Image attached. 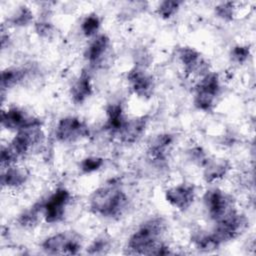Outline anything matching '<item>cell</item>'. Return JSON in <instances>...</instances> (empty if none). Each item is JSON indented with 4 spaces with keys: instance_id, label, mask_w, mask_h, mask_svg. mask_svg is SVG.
I'll return each instance as SVG.
<instances>
[{
    "instance_id": "obj_1",
    "label": "cell",
    "mask_w": 256,
    "mask_h": 256,
    "mask_svg": "<svg viewBox=\"0 0 256 256\" xmlns=\"http://www.w3.org/2000/svg\"><path fill=\"white\" fill-rule=\"evenodd\" d=\"M166 229L167 222L164 218H149L129 237L128 252L140 255H166L170 253L168 246L161 241Z\"/></svg>"
},
{
    "instance_id": "obj_2",
    "label": "cell",
    "mask_w": 256,
    "mask_h": 256,
    "mask_svg": "<svg viewBox=\"0 0 256 256\" xmlns=\"http://www.w3.org/2000/svg\"><path fill=\"white\" fill-rule=\"evenodd\" d=\"M90 211L102 217L121 216L128 206L127 195L116 186H103L96 189L88 199Z\"/></svg>"
},
{
    "instance_id": "obj_3",
    "label": "cell",
    "mask_w": 256,
    "mask_h": 256,
    "mask_svg": "<svg viewBox=\"0 0 256 256\" xmlns=\"http://www.w3.org/2000/svg\"><path fill=\"white\" fill-rule=\"evenodd\" d=\"M220 92V80L216 72H209L201 77L194 89L193 103L201 111H211Z\"/></svg>"
},
{
    "instance_id": "obj_4",
    "label": "cell",
    "mask_w": 256,
    "mask_h": 256,
    "mask_svg": "<svg viewBox=\"0 0 256 256\" xmlns=\"http://www.w3.org/2000/svg\"><path fill=\"white\" fill-rule=\"evenodd\" d=\"M203 202L209 217L215 223L237 212L233 197L219 188L207 190L203 195Z\"/></svg>"
},
{
    "instance_id": "obj_5",
    "label": "cell",
    "mask_w": 256,
    "mask_h": 256,
    "mask_svg": "<svg viewBox=\"0 0 256 256\" xmlns=\"http://www.w3.org/2000/svg\"><path fill=\"white\" fill-rule=\"evenodd\" d=\"M44 139V133L41 127V121L37 119L33 123L20 129L11 140L9 147L18 158L26 155L32 148L41 144Z\"/></svg>"
},
{
    "instance_id": "obj_6",
    "label": "cell",
    "mask_w": 256,
    "mask_h": 256,
    "mask_svg": "<svg viewBox=\"0 0 256 256\" xmlns=\"http://www.w3.org/2000/svg\"><path fill=\"white\" fill-rule=\"evenodd\" d=\"M41 248L48 254L74 255L81 249L80 236L72 231L60 232L44 239Z\"/></svg>"
},
{
    "instance_id": "obj_7",
    "label": "cell",
    "mask_w": 256,
    "mask_h": 256,
    "mask_svg": "<svg viewBox=\"0 0 256 256\" xmlns=\"http://www.w3.org/2000/svg\"><path fill=\"white\" fill-rule=\"evenodd\" d=\"M90 135L88 124L76 116L61 118L55 127V138L62 143H72Z\"/></svg>"
},
{
    "instance_id": "obj_8",
    "label": "cell",
    "mask_w": 256,
    "mask_h": 256,
    "mask_svg": "<svg viewBox=\"0 0 256 256\" xmlns=\"http://www.w3.org/2000/svg\"><path fill=\"white\" fill-rule=\"evenodd\" d=\"M71 200L70 192L65 188H57L45 201H42V215L46 223L60 222L65 215L66 207Z\"/></svg>"
},
{
    "instance_id": "obj_9",
    "label": "cell",
    "mask_w": 256,
    "mask_h": 256,
    "mask_svg": "<svg viewBox=\"0 0 256 256\" xmlns=\"http://www.w3.org/2000/svg\"><path fill=\"white\" fill-rule=\"evenodd\" d=\"M248 219L243 214L235 212L231 216L216 222L211 234L219 245L237 238L247 227Z\"/></svg>"
},
{
    "instance_id": "obj_10",
    "label": "cell",
    "mask_w": 256,
    "mask_h": 256,
    "mask_svg": "<svg viewBox=\"0 0 256 256\" xmlns=\"http://www.w3.org/2000/svg\"><path fill=\"white\" fill-rule=\"evenodd\" d=\"M178 57L188 76L201 78L210 72L208 62L201 56L200 52L192 47H181L178 51Z\"/></svg>"
},
{
    "instance_id": "obj_11",
    "label": "cell",
    "mask_w": 256,
    "mask_h": 256,
    "mask_svg": "<svg viewBox=\"0 0 256 256\" xmlns=\"http://www.w3.org/2000/svg\"><path fill=\"white\" fill-rule=\"evenodd\" d=\"M127 81L133 93L140 98H150L153 94L155 83L151 74L144 67L134 66L127 74Z\"/></svg>"
},
{
    "instance_id": "obj_12",
    "label": "cell",
    "mask_w": 256,
    "mask_h": 256,
    "mask_svg": "<svg viewBox=\"0 0 256 256\" xmlns=\"http://www.w3.org/2000/svg\"><path fill=\"white\" fill-rule=\"evenodd\" d=\"M166 201L179 211L187 210L195 199V186L191 183H181L165 191Z\"/></svg>"
},
{
    "instance_id": "obj_13",
    "label": "cell",
    "mask_w": 256,
    "mask_h": 256,
    "mask_svg": "<svg viewBox=\"0 0 256 256\" xmlns=\"http://www.w3.org/2000/svg\"><path fill=\"white\" fill-rule=\"evenodd\" d=\"M148 121L149 118L147 115L126 118L115 137H117L121 143L134 144L145 133Z\"/></svg>"
},
{
    "instance_id": "obj_14",
    "label": "cell",
    "mask_w": 256,
    "mask_h": 256,
    "mask_svg": "<svg viewBox=\"0 0 256 256\" xmlns=\"http://www.w3.org/2000/svg\"><path fill=\"white\" fill-rule=\"evenodd\" d=\"M36 120L37 118L27 115L22 109L15 106L9 107L1 113L2 126L9 130H15L16 132Z\"/></svg>"
},
{
    "instance_id": "obj_15",
    "label": "cell",
    "mask_w": 256,
    "mask_h": 256,
    "mask_svg": "<svg viewBox=\"0 0 256 256\" xmlns=\"http://www.w3.org/2000/svg\"><path fill=\"white\" fill-rule=\"evenodd\" d=\"M110 46V38L106 34H97L86 48L84 56L90 65H99L103 61Z\"/></svg>"
},
{
    "instance_id": "obj_16",
    "label": "cell",
    "mask_w": 256,
    "mask_h": 256,
    "mask_svg": "<svg viewBox=\"0 0 256 256\" xmlns=\"http://www.w3.org/2000/svg\"><path fill=\"white\" fill-rule=\"evenodd\" d=\"M173 136L169 133L157 135L149 144L147 154L154 163H162L166 160L168 152L173 144Z\"/></svg>"
},
{
    "instance_id": "obj_17",
    "label": "cell",
    "mask_w": 256,
    "mask_h": 256,
    "mask_svg": "<svg viewBox=\"0 0 256 256\" xmlns=\"http://www.w3.org/2000/svg\"><path fill=\"white\" fill-rule=\"evenodd\" d=\"M93 94L91 76L87 70H82L70 89L71 99L75 104H82Z\"/></svg>"
},
{
    "instance_id": "obj_18",
    "label": "cell",
    "mask_w": 256,
    "mask_h": 256,
    "mask_svg": "<svg viewBox=\"0 0 256 256\" xmlns=\"http://www.w3.org/2000/svg\"><path fill=\"white\" fill-rule=\"evenodd\" d=\"M125 120L126 117L124 115L121 103H112L107 106L106 122L104 124V128L108 130L113 136L117 134Z\"/></svg>"
},
{
    "instance_id": "obj_19",
    "label": "cell",
    "mask_w": 256,
    "mask_h": 256,
    "mask_svg": "<svg viewBox=\"0 0 256 256\" xmlns=\"http://www.w3.org/2000/svg\"><path fill=\"white\" fill-rule=\"evenodd\" d=\"M28 178V173L24 168L17 167L16 164L3 169L1 175V184L10 188L22 186Z\"/></svg>"
},
{
    "instance_id": "obj_20",
    "label": "cell",
    "mask_w": 256,
    "mask_h": 256,
    "mask_svg": "<svg viewBox=\"0 0 256 256\" xmlns=\"http://www.w3.org/2000/svg\"><path fill=\"white\" fill-rule=\"evenodd\" d=\"M230 165L226 160H208L204 165L203 178L207 183H212L223 178L228 170Z\"/></svg>"
},
{
    "instance_id": "obj_21",
    "label": "cell",
    "mask_w": 256,
    "mask_h": 256,
    "mask_svg": "<svg viewBox=\"0 0 256 256\" xmlns=\"http://www.w3.org/2000/svg\"><path fill=\"white\" fill-rule=\"evenodd\" d=\"M27 71L21 67H9L4 69L1 73L2 91L5 89L13 88L14 86L21 83L24 80Z\"/></svg>"
},
{
    "instance_id": "obj_22",
    "label": "cell",
    "mask_w": 256,
    "mask_h": 256,
    "mask_svg": "<svg viewBox=\"0 0 256 256\" xmlns=\"http://www.w3.org/2000/svg\"><path fill=\"white\" fill-rule=\"evenodd\" d=\"M191 241L197 250L204 252L216 250L220 246L211 233L204 231H197L193 233L191 236Z\"/></svg>"
},
{
    "instance_id": "obj_23",
    "label": "cell",
    "mask_w": 256,
    "mask_h": 256,
    "mask_svg": "<svg viewBox=\"0 0 256 256\" xmlns=\"http://www.w3.org/2000/svg\"><path fill=\"white\" fill-rule=\"evenodd\" d=\"M42 213V202L35 203L32 207L21 213L17 219L18 223L23 227H32L39 220V214Z\"/></svg>"
},
{
    "instance_id": "obj_24",
    "label": "cell",
    "mask_w": 256,
    "mask_h": 256,
    "mask_svg": "<svg viewBox=\"0 0 256 256\" xmlns=\"http://www.w3.org/2000/svg\"><path fill=\"white\" fill-rule=\"evenodd\" d=\"M100 25L101 20L99 16L97 14H89L81 22L80 29L86 37H95L100 29Z\"/></svg>"
},
{
    "instance_id": "obj_25",
    "label": "cell",
    "mask_w": 256,
    "mask_h": 256,
    "mask_svg": "<svg viewBox=\"0 0 256 256\" xmlns=\"http://www.w3.org/2000/svg\"><path fill=\"white\" fill-rule=\"evenodd\" d=\"M32 20H33L32 11L28 7L22 6L9 18L8 21L15 26H26Z\"/></svg>"
},
{
    "instance_id": "obj_26",
    "label": "cell",
    "mask_w": 256,
    "mask_h": 256,
    "mask_svg": "<svg viewBox=\"0 0 256 256\" xmlns=\"http://www.w3.org/2000/svg\"><path fill=\"white\" fill-rule=\"evenodd\" d=\"M181 4L182 2L180 1H162L157 8V13L160 17L169 19L177 13Z\"/></svg>"
},
{
    "instance_id": "obj_27",
    "label": "cell",
    "mask_w": 256,
    "mask_h": 256,
    "mask_svg": "<svg viewBox=\"0 0 256 256\" xmlns=\"http://www.w3.org/2000/svg\"><path fill=\"white\" fill-rule=\"evenodd\" d=\"M104 164V159L101 157L96 156H90L84 158L80 162V169L83 173H92L97 170H99Z\"/></svg>"
},
{
    "instance_id": "obj_28",
    "label": "cell",
    "mask_w": 256,
    "mask_h": 256,
    "mask_svg": "<svg viewBox=\"0 0 256 256\" xmlns=\"http://www.w3.org/2000/svg\"><path fill=\"white\" fill-rule=\"evenodd\" d=\"M230 56L233 62L242 64L249 58L250 48L247 45H237L232 48Z\"/></svg>"
},
{
    "instance_id": "obj_29",
    "label": "cell",
    "mask_w": 256,
    "mask_h": 256,
    "mask_svg": "<svg viewBox=\"0 0 256 256\" xmlns=\"http://www.w3.org/2000/svg\"><path fill=\"white\" fill-rule=\"evenodd\" d=\"M215 14L226 21H230L234 16V4L232 2H222L215 7Z\"/></svg>"
},
{
    "instance_id": "obj_30",
    "label": "cell",
    "mask_w": 256,
    "mask_h": 256,
    "mask_svg": "<svg viewBox=\"0 0 256 256\" xmlns=\"http://www.w3.org/2000/svg\"><path fill=\"white\" fill-rule=\"evenodd\" d=\"M110 247V239L106 236H100L97 239H95L92 244L88 247L87 252L89 254H100L104 253L106 249H109Z\"/></svg>"
},
{
    "instance_id": "obj_31",
    "label": "cell",
    "mask_w": 256,
    "mask_h": 256,
    "mask_svg": "<svg viewBox=\"0 0 256 256\" xmlns=\"http://www.w3.org/2000/svg\"><path fill=\"white\" fill-rule=\"evenodd\" d=\"M189 154H190V158L192 159L193 162H195V163H197L198 165L203 166V167H204V165L207 163V161L209 160V159L206 157L205 153L203 152L202 148H200V147H194V148H192V149L189 151Z\"/></svg>"
},
{
    "instance_id": "obj_32",
    "label": "cell",
    "mask_w": 256,
    "mask_h": 256,
    "mask_svg": "<svg viewBox=\"0 0 256 256\" xmlns=\"http://www.w3.org/2000/svg\"><path fill=\"white\" fill-rule=\"evenodd\" d=\"M35 31L41 37H49L53 33V25L47 21L37 22L35 24Z\"/></svg>"
}]
</instances>
